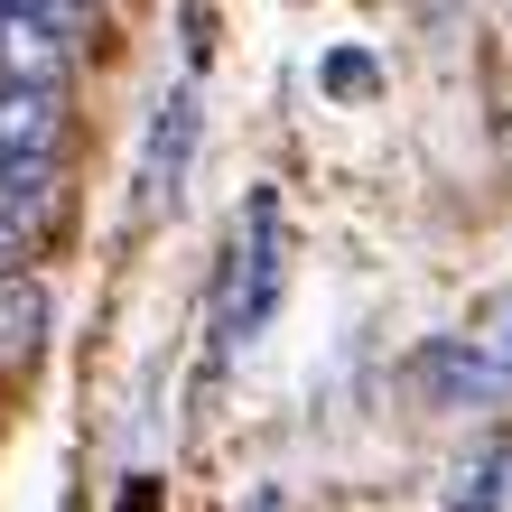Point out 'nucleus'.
I'll return each mask as SVG.
<instances>
[{"mask_svg":"<svg viewBox=\"0 0 512 512\" xmlns=\"http://www.w3.org/2000/svg\"><path fill=\"white\" fill-rule=\"evenodd\" d=\"M289 243H280V196H252L243 205V224H233V270H224V308H215V336L224 345H252L261 326H270V308H280V280H289V261H280Z\"/></svg>","mask_w":512,"mask_h":512,"instance_id":"obj_1","label":"nucleus"},{"mask_svg":"<svg viewBox=\"0 0 512 512\" xmlns=\"http://www.w3.org/2000/svg\"><path fill=\"white\" fill-rule=\"evenodd\" d=\"M66 149V84L0 75V168H56Z\"/></svg>","mask_w":512,"mask_h":512,"instance_id":"obj_2","label":"nucleus"},{"mask_svg":"<svg viewBox=\"0 0 512 512\" xmlns=\"http://www.w3.org/2000/svg\"><path fill=\"white\" fill-rule=\"evenodd\" d=\"M187 159H196V94L177 84V94L159 103V122H149V149H140V215H159V205L187 196Z\"/></svg>","mask_w":512,"mask_h":512,"instance_id":"obj_3","label":"nucleus"},{"mask_svg":"<svg viewBox=\"0 0 512 512\" xmlns=\"http://www.w3.org/2000/svg\"><path fill=\"white\" fill-rule=\"evenodd\" d=\"M47 224H56V168H0V270L38 252Z\"/></svg>","mask_w":512,"mask_h":512,"instance_id":"obj_4","label":"nucleus"},{"mask_svg":"<svg viewBox=\"0 0 512 512\" xmlns=\"http://www.w3.org/2000/svg\"><path fill=\"white\" fill-rule=\"evenodd\" d=\"M47 336V280L38 270H0V373H19Z\"/></svg>","mask_w":512,"mask_h":512,"instance_id":"obj_5","label":"nucleus"},{"mask_svg":"<svg viewBox=\"0 0 512 512\" xmlns=\"http://www.w3.org/2000/svg\"><path fill=\"white\" fill-rule=\"evenodd\" d=\"M326 84H336V94H373V56H326Z\"/></svg>","mask_w":512,"mask_h":512,"instance_id":"obj_6","label":"nucleus"},{"mask_svg":"<svg viewBox=\"0 0 512 512\" xmlns=\"http://www.w3.org/2000/svg\"><path fill=\"white\" fill-rule=\"evenodd\" d=\"M122 512H149V494H131V503H122Z\"/></svg>","mask_w":512,"mask_h":512,"instance_id":"obj_7","label":"nucleus"}]
</instances>
